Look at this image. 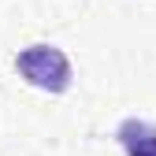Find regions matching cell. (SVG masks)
Masks as SVG:
<instances>
[{
  "label": "cell",
  "instance_id": "1",
  "mask_svg": "<svg viewBox=\"0 0 156 156\" xmlns=\"http://www.w3.org/2000/svg\"><path fill=\"white\" fill-rule=\"evenodd\" d=\"M15 71L30 86L45 89V93H63L71 86V60L56 45H30V48H23L19 60H15Z\"/></svg>",
  "mask_w": 156,
  "mask_h": 156
},
{
  "label": "cell",
  "instance_id": "2",
  "mask_svg": "<svg viewBox=\"0 0 156 156\" xmlns=\"http://www.w3.org/2000/svg\"><path fill=\"white\" fill-rule=\"evenodd\" d=\"M115 138L126 149V156H156V123L149 119H123Z\"/></svg>",
  "mask_w": 156,
  "mask_h": 156
}]
</instances>
